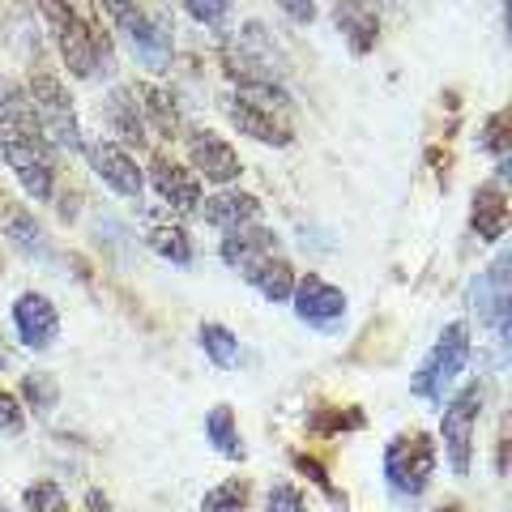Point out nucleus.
<instances>
[{"label":"nucleus","mask_w":512,"mask_h":512,"mask_svg":"<svg viewBox=\"0 0 512 512\" xmlns=\"http://www.w3.org/2000/svg\"><path fill=\"white\" fill-rule=\"evenodd\" d=\"M0 154L9 171L35 201H52L56 192V163H52V141L43 137L26 90L0 77Z\"/></svg>","instance_id":"obj_1"},{"label":"nucleus","mask_w":512,"mask_h":512,"mask_svg":"<svg viewBox=\"0 0 512 512\" xmlns=\"http://www.w3.org/2000/svg\"><path fill=\"white\" fill-rule=\"evenodd\" d=\"M222 261L239 269V278L252 282L269 303L291 299L295 291V269L282 256V239L261 222H248V227L222 235Z\"/></svg>","instance_id":"obj_2"},{"label":"nucleus","mask_w":512,"mask_h":512,"mask_svg":"<svg viewBox=\"0 0 512 512\" xmlns=\"http://www.w3.org/2000/svg\"><path fill=\"white\" fill-rule=\"evenodd\" d=\"M43 13H47V22H52L64 69H69L77 82H90V77H103L116 69L111 35L99 26V18H90V13L77 5H43Z\"/></svg>","instance_id":"obj_3"},{"label":"nucleus","mask_w":512,"mask_h":512,"mask_svg":"<svg viewBox=\"0 0 512 512\" xmlns=\"http://www.w3.org/2000/svg\"><path fill=\"white\" fill-rule=\"evenodd\" d=\"M227 116L239 133H248L261 146H278L286 150L295 141L291 128V99L282 86H248L227 94Z\"/></svg>","instance_id":"obj_4"},{"label":"nucleus","mask_w":512,"mask_h":512,"mask_svg":"<svg viewBox=\"0 0 512 512\" xmlns=\"http://www.w3.org/2000/svg\"><path fill=\"white\" fill-rule=\"evenodd\" d=\"M22 90H26L30 107H35V120L43 128V137L52 141V150L77 154V150L86 146V141H82V124H77V107L69 99V86H60L56 73L35 69Z\"/></svg>","instance_id":"obj_5"},{"label":"nucleus","mask_w":512,"mask_h":512,"mask_svg":"<svg viewBox=\"0 0 512 512\" xmlns=\"http://www.w3.org/2000/svg\"><path fill=\"white\" fill-rule=\"evenodd\" d=\"M107 13H116V26L120 35L128 39V47H133V56L141 60V69L150 73H167L171 60H175V30H171V18H163V13H150L141 5H103Z\"/></svg>","instance_id":"obj_6"},{"label":"nucleus","mask_w":512,"mask_h":512,"mask_svg":"<svg viewBox=\"0 0 512 512\" xmlns=\"http://www.w3.org/2000/svg\"><path fill=\"white\" fill-rule=\"evenodd\" d=\"M431 474H436V440L427 431H406V436H393L384 448V483L393 495L414 500L423 495Z\"/></svg>","instance_id":"obj_7"},{"label":"nucleus","mask_w":512,"mask_h":512,"mask_svg":"<svg viewBox=\"0 0 512 512\" xmlns=\"http://www.w3.org/2000/svg\"><path fill=\"white\" fill-rule=\"evenodd\" d=\"M466 363H470V325H466V320H453V325H444L436 346L427 350V359L419 363L410 389L419 397H427V402H440L444 389L461 376V367H466Z\"/></svg>","instance_id":"obj_8"},{"label":"nucleus","mask_w":512,"mask_h":512,"mask_svg":"<svg viewBox=\"0 0 512 512\" xmlns=\"http://www.w3.org/2000/svg\"><path fill=\"white\" fill-rule=\"evenodd\" d=\"M478 414H483V384H478V380L448 397L444 419H440V436H444V453H448V466H453V474H470Z\"/></svg>","instance_id":"obj_9"},{"label":"nucleus","mask_w":512,"mask_h":512,"mask_svg":"<svg viewBox=\"0 0 512 512\" xmlns=\"http://www.w3.org/2000/svg\"><path fill=\"white\" fill-rule=\"evenodd\" d=\"M470 303H474V312H478V320L500 338V346H504V338H508V325H512V256L508 252H500L495 261L483 269V274L474 278V286H470Z\"/></svg>","instance_id":"obj_10"},{"label":"nucleus","mask_w":512,"mask_h":512,"mask_svg":"<svg viewBox=\"0 0 512 512\" xmlns=\"http://www.w3.org/2000/svg\"><path fill=\"white\" fill-rule=\"evenodd\" d=\"M86 158H90V167L94 175L111 188V192H120V197H141L146 192V171L137 167V158L128 154L120 141H94V146H86Z\"/></svg>","instance_id":"obj_11"},{"label":"nucleus","mask_w":512,"mask_h":512,"mask_svg":"<svg viewBox=\"0 0 512 512\" xmlns=\"http://www.w3.org/2000/svg\"><path fill=\"white\" fill-rule=\"evenodd\" d=\"M188 163L197 167V175H205L210 184H235L244 163L231 141H222L214 128H192L188 133Z\"/></svg>","instance_id":"obj_12"},{"label":"nucleus","mask_w":512,"mask_h":512,"mask_svg":"<svg viewBox=\"0 0 512 512\" xmlns=\"http://www.w3.org/2000/svg\"><path fill=\"white\" fill-rule=\"evenodd\" d=\"M291 303H295V316L303 320V325H316V329H329L333 320L346 316V295H342L333 282L320 278V274L295 278Z\"/></svg>","instance_id":"obj_13"},{"label":"nucleus","mask_w":512,"mask_h":512,"mask_svg":"<svg viewBox=\"0 0 512 512\" xmlns=\"http://www.w3.org/2000/svg\"><path fill=\"white\" fill-rule=\"evenodd\" d=\"M150 188L171 205L175 214H197L201 210V180L184 163H175V158H167V154H154Z\"/></svg>","instance_id":"obj_14"},{"label":"nucleus","mask_w":512,"mask_h":512,"mask_svg":"<svg viewBox=\"0 0 512 512\" xmlns=\"http://www.w3.org/2000/svg\"><path fill=\"white\" fill-rule=\"evenodd\" d=\"M13 329H18V338H22L26 350H47L56 342V333H60V312L52 308V299L47 295L26 291L18 303H13Z\"/></svg>","instance_id":"obj_15"},{"label":"nucleus","mask_w":512,"mask_h":512,"mask_svg":"<svg viewBox=\"0 0 512 512\" xmlns=\"http://www.w3.org/2000/svg\"><path fill=\"white\" fill-rule=\"evenodd\" d=\"M470 227L478 239H504L508 231V188L500 180H483L474 188V201H470Z\"/></svg>","instance_id":"obj_16"},{"label":"nucleus","mask_w":512,"mask_h":512,"mask_svg":"<svg viewBox=\"0 0 512 512\" xmlns=\"http://www.w3.org/2000/svg\"><path fill=\"white\" fill-rule=\"evenodd\" d=\"M210 227H222V231H235V227H248V222L261 218V201L252 192H239V188H222L214 192L210 201H201L197 210Z\"/></svg>","instance_id":"obj_17"},{"label":"nucleus","mask_w":512,"mask_h":512,"mask_svg":"<svg viewBox=\"0 0 512 512\" xmlns=\"http://www.w3.org/2000/svg\"><path fill=\"white\" fill-rule=\"evenodd\" d=\"M107 124H111V133H116L124 146H146V116H141V103H137V90H128V86H116L107 94Z\"/></svg>","instance_id":"obj_18"},{"label":"nucleus","mask_w":512,"mask_h":512,"mask_svg":"<svg viewBox=\"0 0 512 512\" xmlns=\"http://www.w3.org/2000/svg\"><path fill=\"white\" fill-rule=\"evenodd\" d=\"M333 22L350 39V52L355 56H367L380 39V13L372 5H338L333 9Z\"/></svg>","instance_id":"obj_19"},{"label":"nucleus","mask_w":512,"mask_h":512,"mask_svg":"<svg viewBox=\"0 0 512 512\" xmlns=\"http://www.w3.org/2000/svg\"><path fill=\"white\" fill-rule=\"evenodd\" d=\"M205 440H210L227 461L248 457V444H244V436H239V423H235L231 406H214L210 414H205Z\"/></svg>","instance_id":"obj_20"},{"label":"nucleus","mask_w":512,"mask_h":512,"mask_svg":"<svg viewBox=\"0 0 512 512\" xmlns=\"http://www.w3.org/2000/svg\"><path fill=\"white\" fill-rule=\"evenodd\" d=\"M137 103H141V116H146L163 137L180 133V107H175V99H171L163 86H141Z\"/></svg>","instance_id":"obj_21"},{"label":"nucleus","mask_w":512,"mask_h":512,"mask_svg":"<svg viewBox=\"0 0 512 512\" xmlns=\"http://www.w3.org/2000/svg\"><path fill=\"white\" fill-rule=\"evenodd\" d=\"M367 423V414L359 406H316L308 414V431L316 436H338V431H359Z\"/></svg>","instance_id":"obj_22"},{"label":"nucleus","mask_w":512,"mask_h":512,"mask_svg":"<svg viewBox=\"0 0 512 512\" xmlns=\"http://www.w3.org/2000/svg\"><path fill=\"white\" fill-rule=\"evenodd\" d=\"M150 248L163 256V261L171 265H188L192 261V244H188V231L184 227H175V222H154L150 227Z\"/></svg>","instance_id":"obj_23"},{"label":"nucleus","mask_w":512,"mask_h":512,"mask_svg":"<svg viewBox=\"0 0 512 512\" xmlns=\"http://www.w3.org/2000/svg\"><path fill=\"white\" fill-rule=\"evenodd\" d=\"M197 338L205 346V359H214L218 367H235L239 363V338H235L227 325H218V320H205Z\"/></svg>","instance_id":"obj_24"},{"label":"nucleus","mask_w":512,"mask_h":512,"mask_svg":"<svg viewBox=\"0 0 512 512\" xmlns=\"http://www.w3.org/2000/svg\"><path fill=\"white\" fill-rule=\"evenodd\" d=\"M248 478H227L214 491H205L201 512H248Z\"/></svg>","instance_id":"obj_25"},{"label":"nucleus","mask_w":512,"mask_h":512,"mask_svg":"<svg viewBox=\"0 0 512 512\" xmlns=\"http://www.w3.org/2000/svg\"><path fill=\"white\" fill-rule=\"evenodd\" d=\"M22 397H26V406L39 414H52V406L60 402V393H56V380L47 376V372H26L22 376Z\"/></svg>","instance_id":"obj_26"},{"label":"nucleus","mask_w":512,"mask_h":512,"mask_svg":"<svg viewBox=\"0 0 512 512\" xmlns=\"http://www.w3.org/2000/svg\"><path fill=\"white\" fill-rule=\"evenodd\" d=\"M22 504H26V512H69V495H64L60 483H52V478H39V483H30L22 491Z\"/></svg>","instance_id":"obj_27"},{"label":"nucleus","mask_w":512,"mask_h":512,"mask_svg":"<svg viewBox=\"0 0 512 512\" xmlns=\"http://www.w3.org/2000/svg\"><path fill=\"white\" fill-rule=\"evenodd\" d=\"M5 235H9L18 248H26V252H47V235H43V227H39V222L30 218L26 210H9Z\"/></svg>","instance_id":"obj_28"},{"label":"nucleus","mask_w":512,"mask_h":512,"mask_svg":"<svg viewBox=\"0 0 512 512\" xmlns=\"http://www.w3.org/2000/svg\"><path fill=\"white\" fill-rule=\"evenodd\" d=\"M478 146H483L487 154H495V158H508V150H512V120H508V111H495V116L483 124Z\"/></svg>","instance_id":"obj_29"},{"label":"nucleus","mask_w":512,"mask_h":512,"mask_svg":"<svg viewBox=\"0 0 512 512\" xmlns=\"http://www.w3.org/2000/svg\"><path fill=\"white\" fill-rule=\"evenodd\" d=\"M291 461H295V470L308 478V483H316L320 491L329 495V504H333V508H342V512H346V495H338V487L329 483V474H325V466H320L316 457H308V453H291Z\"/></svg>","instance_id":"obj_30"},{"label":"nucleus","mask_w":512,"mask_h":512,"mask_svg":"<svg viewBox=\"0 0 512 512\" xmlns=\"http://www.w3.org/2000/svg\"><path fill=\"white\" fill-rule=\"evenodd\" d=\"M265 512H308V495L295 483H274L265 495Z\"/></svg>","instance_id":"obj_31"},{"label":"nucleus","mask_w":512,"mask_h":512,"mask_svg":"<svg viewBox=\"0 0 512 512\" xmlns=\"http://www.w3.org/2000/svg\"><path fill=\"white\" fill-rule=\"evenodd\" d=\"M22 427H26V419H22V406H18V397L0 389V431H5V436H18Z\"/></svg>","instance_id":"obj_32"},{"label":"nucleus","mask_w":512,"mask_h":512,"mask_svg":"<svg viewBox=\"0 0 512 512\" xmlns=\"http://www.w3.org/2000/svg\"><path fill=\"white\" fill-rule=\"evenodd\" d=\"M184 13H188V18H197L201 26H222V22H227V13H231V5H214V0H210V5H205V0H188Z\"/></svg>","instance_id":"obj_33"},{"label":"nucleus","mask_w":512,"mask_h":512,"mask_svg":"<svg viewBox=\"0 0 512 512\" xmlns=\"http://www.w3.org/2000/svg\"><path fill=\"white\" fill-rule=\"evenodd\" d=\"M508 414H504V423H500V444H495V470L508 474Z\"/></svg>","instance_id":"obj_34"},{"label":"nucleus","mask_w":512,"mask_h":512,"mask_svg":"<svg viewBox=\"0 0 512 512\" xmlns=\"http://www.w3.org/2000/svg\"><path fill=\"white\" fill-rule=\"evenodd\" d=\"M282 13H291L295 22H312V18H316V5H299V0H286Z\"/></svg>","instance_id":"obj_35"},{"label":"nucleus","mask_w":512,"mask_h":512,"mask_svg":"<svg viewBox=\"0 0 512 512\" xmlns=\"http://www.w3.org/2000/svg\"><path fill=\"white\" fill-rule=\"evenodd\" d=\"M86 512H116V508H111L107 495H103L99 487H94V491H86Z\"/></svg>","instance_id":"obj_36"},{"label":"nucleus","mask_w":512,"mask_h":512,"mask_svg":"<svg viewBox=\"0 0 512 512\" xmlns=\"http://www.w3.org/2000/svg\"><path fill=\"white\" fill-rule=\"evenodd\" d=\"M436 512H466V508H461V504H440Z\"/></svg>","instance_id":"obj_37"},{"label":"nucleus","mask_w":512,"mask_h":512,"mask_svg":"<svg viewBox=\"0 0 512 512\" xmlns=\"http://www.w3.org/2000/svg\"><path fill=\"white\" fill-rule=\"evenodd\" d=\"M5 367H9V355H5V350H0V372H5Z\"/></svg>","instance_id":"obj_38"},{"label":"nucleus","mask_w":512,"mask_h":512,"mask_svg":"<svg viewBox=\"0 0 512 512\" xmlns=\"http://www.w3.org/2000/svg\"><path fill=\"white\" fill-rule=\"evenodd\" d=\"M0 274H5V261H0Z\"/></svg>","instance_id":"obj_39"},{"label":"nucleus","mask_w":512,"mask_h":512,"mask_svg":"<svg viewBox=\"0 0 512 512\" xmlns=\"http://www.w3.org/2000/svg\"><path fill=\"white\" fill-rule=\"evenodd\" d=\"M0 512H9V508H5V504H0Z\"/></svg>","instance_id":"obj_40"}]
</instances>
